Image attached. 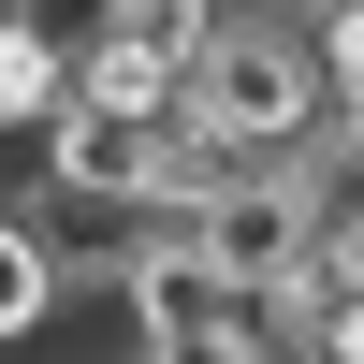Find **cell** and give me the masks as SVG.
<instances>
[{"label": "cell", "mask_w": 364, "mask_h": 364, "mask_svg": "<svg viewBox=\"0 0 364 364\" xmlns=\"http://www.w3.org/2000/svg\"><path fill=\"white\" fill-rule=\"evenodd\" d=\"M321 364H364V291H350L336 321H321Z\"/></svg>", "instance_id": "7"}, {"label": "cell", "mask_w": 364, "mask_h": 364, "mask_svg": "<svg viewBox=\"0 0 364 364\" xmlns=\"http://www.w3.org/2000/svg\"><path fill=\"white\" fill-rule=\"evenodd\" d=\"M175 117L219 132L233 161H291V146H321L336 102H321V73H306V15H277V0H219V29H204Z\"/></svg>", "instance_id": "1"}, {"label": "cell", "mask_w": 364, "mask_h": 364, "mask_svg": "<svg viewBox=\"0 0 364 364\" xmlns=\"http://www.w3.org/2000/svg\"><path fill=\"white\" fill-rule=\"evenodd\" d=\"M44 175H58L44 117H0V219H29V204H44Z\"/></svg>", "instance_id": "6"}, {"label": "cell", "mask_w": 364, "mask_h": 364, "mask_svg": "<svg viewBox=\"0 0 364 364\" xmlns=\"http://www.w3.org/2000/svg\"><path fill=\"white\" fill-rule=\"evenodd\" d=\"M58 87H73V58H58L44 29L0 0V117H58Z\"/></svg>", "instance_id": "4"}, {"label": "cell", "mask_w": 364, "mask_h": 364, "mask_svg": "<svg viewBox=\"0 0 364 364\" xmlns=\"http://www.w3.org/2000/svg\"><path fill=\"white\" fill-rule=\"evenodd\" d=\"M204 29H219V0H117V44H146L175 87H190V58H204Z\"/></svg>", "instance_id": "5"}, {"label": "cell", "mask_w": 364, "mask_h": 364, "mask_svg": "<svg viewBox=\"0 0 364 364\" xmlns=\"http://www.w3.org/2000/svg\"><path fill=\"white\" fill-rule=\"evenodd\" d=\"M277 15H321V0H277Z\"/></svg>", "instance_id": "9"}, {"label": "cell", "mask_w": 364, "mask_h": 364, "mask_svg": "<svg viewBox=\"0 0 364 364\" xmlns=\"http://www.w3.org/2000/svg\"><path fill=\"white\" fill-rule=\"evenodd\" d=\"M321 248H336V277L364 291V204H350V219H336V233H321Z\"/></svg>", "instance_id": "8"}, {"label": "cell", "mask_w": 364, "mask_h": 364, "mask_svg": "<svg viewBox=\"0 0 364 364\" xmlns=\"http://www.w3.org/2000/svg\"><path fill=\"white\" fill-rule=\"evenodd\" d=\"M44 306H58V262H44V233H29V219H0V364L44 336Z\"/></svg>", "instance_id": "3"}, {"label": "cell", "mask_w": 364, "mask_h": 364, "mask_svg": "<svg viewBox=\"0 0 364 364\" xmlns=\"http://www.w3.org/2000/svg\"><path fill=\"white\" fill-rule=\"evenodd\" d=\"M44 146H58L44 190L161 204V190H175V146H190V117H146V102H58V117H44Z\"/></svg>", "instance_id": "2"}]
</instances>
